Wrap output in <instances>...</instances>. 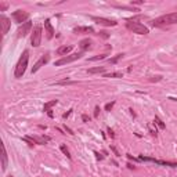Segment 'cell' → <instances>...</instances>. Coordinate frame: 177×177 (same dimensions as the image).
Returning <instances> with one entry per match:
<instances>
[{"instance_id": "6da1fadb", "label": "cell", "mask_w": 177, "mask_h": 177, "mask_svg": "<svg viewBox=\"0 0 177 177\" xmlns=\"http://www.w3.org/2000/svg\"><path fill=\"white\" fill-rule=\"evenodd\" d=\"M174 24H177V11L170 12V14H165V15H161L152 21L154 26H159V28H165V26L174 25Z\"/></svg>"}, {"instance_id": "7a4b0ae2", "label": "cell", "mask_w": 177, "mask_h": 177, "mask_svg": "<svg viewBox=\"0 0 177 177\" xmlns=\"http://www.w3.org/2000/svg\"><path fill=\"white\" fill-rule=\"evenodd\" d=\"M28 61H29V51L28 50H25L24 53L21 54V57H19L18 62H17V65H15L14 76H15L17 79H19V78L24 76L25 71H26V66H28Z\"/></svg>"}, {"instance_id": "3957f363", "label": "cell", "mask_w": 177, "mask_h": 177, "mask_svg": "<svg viewBox=\"0 0 177 177\" xmlns=\"http://www.w3.org/2000/svg\"><path fill=\"white\" fill-rule=\"evenodd\" d=\"M126 28H128L129 31H131L133 33H137V35H147L149 32L145 25L141 24V22H137L136 19H128V22H126Z\"/></svg>"}, {"instance_id": "277c9868", "label": "cell", "mask_w": 177, "mask_h": 177, "mask_svg": "<svg viewBox=\"0 0 177 177\" xmlns=\"http://www.w3.org/2000/svg\"><path fill=\"white\" fill-rule=\"evenodd\" d=\"M42 25H36L31 33V43L33 47H39L42 43Z\"/></svg>"}, {"instance_id": "5b68a950", "label": "cell", "mask_w": 177, "mask_h": 177, "mask_svg": "<svg viewBox=\"0 0 177 177\" xmlns=\"http://www.w3.org/2000/svg\"><path fill=\"white\" fill-rule=\"evenodd\" d=\"M82 56H83V53H73V54H69V56H65V57H62L61 60L56 61V62H54V65H56V66L65 65V64H69V62H73V61H76V60L82 58Z\"/></svg>"}, {"instance_id": "8992f818", "label": "cell", "mask_w": 177, "mask_h": 177, "mask_svg": "<svg viewBox=\"0 0 177 177\" xmlns=\"http://www.w3.org/2000/svg\"><path fill=\"white\" fill-rule=\"evenodd\" d=\"M12 18H14V21L18 22V24H25V22L28 21L29 18V14L26 11H24V10H17V11L12 12Z\"/></svg>"}, {"instance_id": "52a82bcc", "label": "cell", "mask_w": 177, "mask_h": 177, "mask_svg": "<svg viewBox=\"0 0 177 177\" xmlns=\"http://www.w3.org/2000/svg\"><path fill=\"white\" fill-rule=\"evenodd\" d=\"M49 60H50V56H49V54H44V56H42L40 58H39V61H37L36 64L32 66V73H36V72L39 71L42 66H44L47 62H49Z\"/></svg>"}, {"instance_id": "ba28073f", "label": "cell", "mask_w": 177, "mask_h": 177, "mask_svg": "<svg viewBox=\"0 0 177 177\" xmlns=\"http://www.w3.org/2000/svg\"><path fill=\"white\" fill-rule=\"evenodd\" d=\"M32 29V22L31 21H26L25 24L19 25V28H18V37H25L26 35L31 32ZM32 33V32H31Z\"/></svg>"}, {"instance_id": "9c48e42d", "label": "cell", "mask_w": 177, "mask_h": 177, "mask_svg": "<svg viewBox=\"0 0 177 177\" xmlns=\"http://www.w3.org/2000/svg\"><path fill=\"white\" fill-rule=\"evenodd\" d=\"M93 21H96L97 24L104 25V26H116L118 22L114 21V19H108V18H103V17H91Z\"/></svg>"}, {"instance_id": "30bf717a", "label": "cell", "mask_w": 177, "mask_h": 177, "mask_svg": "<svg viewBox=\"0 0 177 177\" xmlns=\"http://www.w3.org/2000/svg\"><path fill=\"white\" fill-rule=\"evenodd\" d=\"M0 25H2V33H3V36H6L7 33H9L10 31V26H11V22H10V19L7 18L6 15H0Z\"/></svg>"}, {"instance_id": "8fae6325", "label": "cell", "mask_w": 177, "mask_h": 177, "mask_svg": "<svg viewBox=\"0 0 177 177\" xmlns=\"http://www.w3.org/2000/svg\"><path fill=\"white\" fill-rule=\"evenodd\" d=\"M44 33H46V37L49 40L54 37V28H53V25H51V22H50V19L44 21Z\"/></svg>"}, {"instance_id": "7c38bea8", "label": "cell", "mask_w": 177, "mask_h": 177, "mask_svg": "<svg viewBox=\"0 0 177 177\" xmlns=\"http://www.w3.org/2000/svg\"><path fill=\"white\" fill-rule=\"evenodd\" d=\"M7 166H9V156H7V151L4 144H2V169H3V172L7 169Z\"/></svg>"}, {"instance_id": "4fadbf2b", "label": "cell", "mask_w": 177, "mask_h": 177, "mask_svg": "<svg viewBox=\"0 0 177 177\" xmlns=\"http://www.w3.org/2000/svg\"><path fill=\"white\" fill-rule=\"evenodd\" d=\"M72 49H73V46H72V44H69V46H61V47H58V49H57V54H58V56H66V54L68 53H71L72 51Z\"/></svg>"}, {"instance_id": "5bb4252c", "label": "cell", "mask_w": 177, "mask_h": 177, "mask_svg": "<svg viewBox=\"0 0 177 177\" xmlns=\"http://www.w3.org/2000/svg\"><path fill=\"white\" fill-rule=\"evenodd\" d=\"M75 33H94V29L91 26H78L73 29Z\"/></svg>"}, {"instance_id": "9a60e30c", "label": "cell", "mask_w": 177, "mask_h": 177, "mask_svg": "<svg viewBox=\"0 0 177 177\" xmlns=\"http://www.w3.org/2000/svg\"><path fill=\"white\" fill-rule=\"evenodd\" d=\"M57 103H58V100H51V101H49V103L44 104V108H43V109L47 112V114H49L50 118H53V112L50 111V108H51V107H54Z\"/></svg>"}, {"instance_id": "2e32d148", "label": "cell", "mask_w": 177, "mask_h": 177, "mask_svg": "<svg viewBox=\"0 0 177 177\" xmlns=\"http://www.w3.org/2000/svg\"><path fill=\"white\" fill-rule=\"evenodd\" d=\"M91 43H93V42H91L90 39L87 37V39H83V40L79 42V47L82 49V51H84V50L90 49V47H91Z\"/></svg>"}, {"instance_id": "e0dca14e", "label": "cell", "mask_w": 177, "mask_h": 177, "mask_svg": "<svg viewBox=\"0 0 177 177\" xmlns=\"http://www.w3.org/2000/svg\"><path fill=\"white\" fill-rule=\"evenodd\" d=\"M105 72V66H96V68L87 69V73H103Z\"/></svg>"}, {"instance_id": "ac0fdd59", "label": "cell", "mask_w": 177, "mask_h": 177, "mask_svg": "<svg viewBox=\"0 0 177 177\" xmlns=\"http://www.w3.org/2000/svg\"><path fill=\"white\" fill-rule=\"evenodd\" d=\"M60 149H61V151H62V154H64V155H66V158H69V159L72 158V156H71V152H69V149L66 148V145H65V144H61Z\"/></svg>"}, {"instance_id": "d6986e66", "label": "cell", "mask_w": 177, "mask_h": 177, "mask_svg": "<svg viewBox=\"0 0 177 177\" xmlns=\"http://www.w3.org/2000/svg\"><path fill=\"white\" fill-rule=\"evenodd\" d=\"M105 78H122V72H112V73L104 75Z\"/></svg>"}, {"instance_id": "ffe728a7", "label": "cell", "mask_w": 177, "mask_h": 177, "mask_svg": "<svg viewBox=\"0 0 177 177\" xmlns=\"http://www.w3.org/2000/svg\"><path fill=\"white\" fill-rule=\"evenodd\" d=\"M122 57H123V54H118V56L114 57V58H109V60H108V62H109V64H116V62H118L119 60L122 58Z\"/></svg>"}, {"instance_id": "44dd1931", "label": "cell", "mask_w": 177, "mask_h": 177, "mask_svg": "<svg viewBox=\"0 0 177 177\" xmlns=\"http://www.w3.org/2000/svg\"><path fill=\"white\" fill-rule=\"evenodd\" d=\"M105 58H107V54H101V56H96L89 58V61H98V60H105Z\"/></svg>"}, {"instance_id": "7402d4cb", "label": "cell", "mask_w": 177, "mask_h": 177, "mask_svg": "<svg viewBox=\"0 0 177 177\" xmlns=\"http://www.w3.org/2000/svg\"><path fill=\"white\" fill-rule=\"evenodd\" d=\"M154 122H156V124H158L161 129H165V123H163V122H162L161 119L158 118V116H155V121H154Z\"/></svg>"}, {"instance_id": "603a6c76", "label": "cell", "mask_w": 177, "mask_h": 177, "mask_svg": "<svg viewBox=\"0 0 177 177\" xmlns=\"http://www.w3.org/2000/svg\"><path fill=\"white\" fill-rule=\"evenodd\" d=\"M114 105H115V101H112V103H108V104L105 105V111H111Z\"/></svg>"}, {"instance_id": "cb8c5ba5", "label": "cell", "mask_w": 177, "mask_h": 177, "mask_svg": "<svg viewBox=\"0 0 177 177\" xmlns=\"http://www.w3.org/2000/svg\"><path fill=\"white\" fill-rule=\"evenodd\" d=\"M7 7H9V4H7V3H3V2H0V11H4Z\"/></svg>"}, {"instance_id": "d4e9b609", "label": "cell", "mask_w": 177, "mask_h": 177, "mask_svg": "<svg viewBox=\"0 0 177 177\" xmlns=\"http://www.w3.org/2000/svg\"><path fill=\"white\" fill-rule=\"evenodd\" d=\"M98 114H100V107H96L94 108V118H98Z\"/></svg>"}, {"instance_id": "484cf974", "label": "cell", "mask_w": 177, "mask_h": 177, "mask_svg": "<svg viewBox=\"0 0 177 177\" xmlns=\"http://www.w3.org/2000/svg\"><path fill=\"white\" fill-rule=\"evenodd\" d=\"M71 114H72V109H71V111H69V112H66V114H64V115H62V118H64V119H66L69 115H71Z\"/></svg>"}, {"instance_id": "4316f807", "label": "cell", "mask_w": 177, "mask_h": 177, "mask_svg": "<svg viewBox=\"0 0 177 177\" xmlns=\"http://www.w3.org/2000/svg\"><path fill=\"white\" fill-rule=\"evenodd\" d=\"M108 133H109V137H112V138L115 137V134H114V130H112V129H108Z\"/></svg>"}, {"instance_id": "83f0119b", "label": "cell", "mask_w": 177, "mask_h": 177, "mask_svg": "<svg viewBox=\"0 0 177 177\" xmlns=\"http://www.w3.org/2000/svg\"><path fill=\"white\" fill-rule=\"evenodd\" d=\"M111 148H112V151L115 152V155H118V156H119V151H118V149H116L115 147H111Z\"/></svg>"}, {"instance_id": "f1b7e54d", "label": "cell", "mask_w": 177, "mask_h": 177, "mask_svg": "<svg viewBox=\"0 0 177 177\" xmlns=\"http://www.w3.org/2000/svg\"><path fill=\"white\" fill-rule=\"evenodd\" d=\"M98 35H101V36H103V37H105V39H107V37H108V35H107V32H100Z\"/></svg>"}, {"instance_id": "f546056e", "label": "cell", "mask_w": 177, "mask_h": 177, "mask_svg": "<svg viewBox=\"0 0 177 177\" xmlns=\"http://www.w3.org/2000/svg\"><path fill=\"white\" fill-rule=\"evenodd\" d=\"M82 119H83L84 122H87V121H89V116H87V115H83V116H82Z\"/></svg>"}, {"instance_id": "4dcf8cb0", "label": "cell", "mask_w": 177, "mask_h": 177, "mask_svg": "<svg viewBox=\"0 0 177 177\" xmlns=\"http://www.w3.org/2000/svg\"><path fill=\"white\" fill-rule=\"evenodd\" d=\"M96 155H97V159H103V158H104V156H103V155H100L98 152H96Z\"/></svg>"}, {"instance_id": "1f68e13d", "label": "cell", "mask_w": 177, "mask_h": 177, "mask_svg": "<svg viewBox=\"0 0 177 177\" xmlns=\"http://www.w3.org/2000/svg\"><path fill=\"white\" fill-rule=\"evenodd\" d=\"M143 2H131V4H141Z\"/></svg>"}, {"instance_id": "d6a6232c", "label": "cell", "mask_w": 177, "mask_h": 177, "mask_svg": "<svg viewBox=\"0 0 177 177\" xmlns=\"http://www.w3.org/2000/svg\"><path fill=\"white\" fill-rule=\"evenodd\" d=\"M9 177H14V176H9Z\"/></svg>"}]
</instances>
